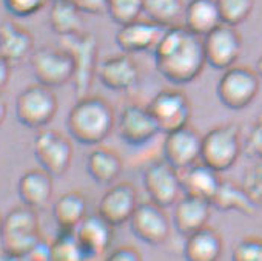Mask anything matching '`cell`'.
Listing matches in <instances>:
<instances>
[{
	"mask_svg": "<svg viewBox=\"0 0 262 261\" xmlns=\"http://www.w3.org/2000/svg\"><path fill=\"white\" fill-rule=\"evenodd\" d=\"M244 149L248 156L254 158L256 161H262V116H259L250 127Z\"/></svg>",
	"mask_w": 262,
	"mask_h": 261,
	"instance_id": "8d00e7d4",
	"label": "cell"
},
{
	"mask_svg": "<svg viewBox=\"0 0 262 261\" xmlns=\"http://www.w3.org/2000/svg\"><path fill=\"white\" fill-rule=\"evenodd\" d=\"M202 136L196 128L187 125L165 135L162 144L164 159L176 170L182 172L198 163H201Z\"/></svg>",
	"mask_w": 262,
	"mask_h": 261,
	"instance_id": "2e32d148",
	"label": "cell"
},
{
	"mask_svg": "<svg viewBox=\"0 0 262 261\" xmlns=\"http://www.w3.org/2000/svg\"><path fill=\"white\" fill-rule=\"evenodd\" d=\"M40 221L37 210L28 206H17L4 216L2 249L24 256L42 241Z\"/></svg>",
	"mask_w": 262,
	"mask_h": 261,
	"instance_id": "277c9868",
	"label": "cell"
},
{
	"mask_svg": "<svg viewBox=\"0 0 262 261\" xmlns=\"http://www.w3.org/2000/svg\"><path fill=\"white\" fill-rule=\"evenodd\" d=\"M97 79L111 91H129L141 81V70L131 54L120 53L103 59L97 67Z\"/></svg>",
	"mask_w": 262,
	"mask_h": 261,
	"instance_id": "e0dca14e",
	"label": "cell"
},
{
	"mask_svg": "<svg viewBox=\"0 0 262 261\" xmlns=\"http://www.w3.org/2000/svg\"><path fill=\"white\" fill-rule=\"evenodd\" d=\"M211 206L219 212H239L245 216H253L257 209L250 201L241 184L230 179H222L216 195L211 199Z\"/></svg>",
	"mask_w": 262,
	"mask_h": 261,
	"instance_id": "f1b7e54d",
	"label": "cell"
},
{
	"mask_svg": "<svg viewBox=\"0 0 262 261\" xmlns=\"http://www.w3.org/2000/svg\"><path fill=\"white\" fill-rule=\"evenodd\" d=\"M153 59L158 73L176 85L196 81L207 65L202 37L181 25L164 31L153 50Z\"/></svg>",
	"mask_w": 262,
	"mask_h": 261,
	"instance_id": "6da1fadb",
	"label": "cell"
},
{
	"mask_svg": "<svg viewBox=\"0 0 262 261\" xmlns=\"http://www.w3.org/2000/svg\"><path fill=\"white\" fill-rule=\"evenodd\" d=\"M7 113H8V105H7L5 99L0 96V125L4 124V121L7 117Z\"/></svg>",
	"mask_w": 262,
	"mask_h": 261,
	"instance_id": "7bdbcfd3",
	"label": "cell"
},
{
	"mask_svg": "<svg viewBox=\"0 0 262 261\" xmlns=\"http://www.w3.org/2000/svg\"><path fill=\"white\" fill-rule=\"evenodd\" d=\"M11 70H13V65L0 56V91L8 85L11 79Z\"/></svg>",
	"mask_w": 262,
	"mask_h": 261,
	"instance_id": "60d3db41",
	"label": "cell"
},
{
	"mask_svg": "<svg viewBox=\"0 0 262 261\" xmlns=\"http://www.w3.org/2000/svg\"><path fill=\"white\" fill-rule=\"evenodd\" d=\"M260 90V77L256 70L244 65H234L222 71L217 85L216 94L219 102L230 110H244L247 108L257 96Z\"/></svg>",
	"mask_w": 262,
	"mask_h": 261,
	"instance_id": "8992f818",
	"label": "cell"
},
{
	"mask_svg": "<svg viewBox=\"0 0 262 261\" xmlns=\"http://www.w3.org/2000/svg\"><path fill=\"white\" fill-rule=\"evenodd\" d=\"M139 206V195L136 187L122 181L111 184L100 196L97 204V213L108 221L113 227L129 223L131 216Z\"/></svg>",
	"mask_w": 262,
	"mask_h": 261,
	"instance_id": "9a60e30c",
	"label": "cell"
},
{
	"mask_svg": "<svg viewBox=\"0 0 262 261\" xmlns=\"http://www.w3.org/2000/svg\"><path fill=\"white\" fill-rule=\"evenodd\" d=\"M211 209L213 206L210 201L182 195L173 206V226L176 232L187 238L188 235L207 227L211 216Z\"/></svg>",
	"mask_w": 262,
	"mask_h": 261,
	"instance_id": "d6986e66",
	"label": "cell"
},
{
	"mask_svg": "<svg viewBox=\"0 0 262 261\" xmlns=\"http://www.w3.org/2000/svg\"><path fill=\"white\" fill-rule=\"evenodd\" d=\"M59 110V101L53 88L33 84L24 88L16 99L17 121L28 128L47 127Z\"/></svg>",
	"mask_w": 262,
	"mask_h": 261,
	"instance_id": "52a82bcc",
	"label": "cell"
},
{
	"mask_svg": "<svg viewBox=\"0 0 262 261\" xmlns=\"http://www.w3.org/2000/svg\"><path fill=\"white\" fill-rule=\"evenodd\" d=\"M60 47L67 50L74 62L73 88L77 97L90 94L99 67V42L93 33H80L60 39Z\"/></svg>",
	"mask_w": 262,
	"mask_h": 261,
	"instance_id": "5b68a950",
	"label": "cell"
},
{
	"mask_svg": "<svg viewBox=\"0 0 262 261\" xmlns=\"http://www.w3.org/2000/svg\"><path fill=\"white\" fill-rule=\"evenodd\" d=\"M2 230H4V216L0 215V238H2Z\"/></svg>",
	"mask_w": 262,
	"mask_h": 261,
	"instance_id": "f6af8a7d",
	"label": "cell"
},
{
	"mask_svg": "<svg viewBox=\"0 0 262 261\" xmlns=\"http://www.w3.org/2000/svg\"><path fill=\"white\" fill-rule=\"evenodd\" d=\"M231 261H262V238L245 236L239 239L233 247Z\"/></svg>",
	"mask_w": 262,
	"mask_h": 261,
	"instance_id": "e575fe53",
	"label": "cell"
},
{
	"mask_svg": "<svg viewBox=\"0 0 262 261\" xmlns=\"http://www.w3.org/2000/svg\"><path fill=\"white\" fill-rule=\"evenodd\" d=\"M185 28L199 37H205L222 25L216 0H190L184 13Z\"/></svg>",
	"mask_w": 262,
	"mask_h": 261,
	"instance_id": "484cf974",
	"label": "cell"
},
{
	"mask_svg": "<svg viewBox=\"0 0 262 261\" xmlns=\"http://www.w3.org/2000/svg\"><path fill=\"white\" fill-rule=\"evenodd\" d=\"M116 128L119 138L131 147H142L151 143L161 132L147 105L128 104L122 108Z\"/></svg>",
	"mask_w": 262,
	"mask_h": 261,
	"instance_id": "8fae6325",
	"label": "cell"
},
{
	"mask_svg": "<svg viewBox=\"0 0 262 261\" xmlns=\"http://www.w3.org/2000/svg\"><path fill=\"white\" fill-rule=\"evenodd\" d=\"M34 53L33 34L14 21L0 22V56L11 65L20 64Z\"/></svg>",
	"mask_w": 262,
	"mask_h": 261,
	"instance_id": "44dd1931",
	"label": "cell"
},
{
	"mask_svg": "<svg viewBox=\"0 0 262 261\" xmlns=\"http://www.w3.org/2000/svg\"><path fill=\"white\" fill-rule=\"evenodd\" d=\"M33 153L45 172L53 178L63 176L73 161V144L57 130H42L34 138Z\"/></svg>",
	"mask_w": 262,
	"mask_h": 261,
	"instance_id": "30bf717a",
	"label": "cell"
},
{
	"mask_svg": "<svg viewBox=\"0 0 262 261\" xmlns=\"http://www.w3.org/2000/svg\"><path fill=\"white\" fill-rule=\"evenodd\" d=\"M222 250V236L210 226L184 238L182 255L185 261H219Z\"/></svg>",
	"mask_w": 262,
	"mask_h": 261,
	"instance_id": "cb8c5ba5",
	"label": "cell"
},
{
	"mask_svg": "<svg viewBox=\"0 0 262 261\" xmlns=\"http://www.w3.org/2000/svg\"><path fill=\"white\" fill-rule=\"evenodd\" d=\"M128 224L131 233L148 246H162L168 239L171 230V223L165 209L151 201L139 203Z\"/></svg>",
	"mask_w": 262,
	"mask_h": 261,
	"instance_id": "4fadbf2b",
	"label": "cell"
},
{
	"mask_svg": "<svg viewBox=\"0 0 262 261\" xmlns=\"http://www.w3.org/2000/svg\"><path fill=\"white\" fill-rule=\"evenodd\" d=\"M0 261H20V256L2 249V250H0Z\"/></svg>",
	"mask_w": 262,
	"mask_h": 261,
	"instance_id": "b9f144b4",
	"label": "cell"
},
{
	"mask_svg": "<svg viewBox=\"0 0 262 261\" xmlns=\"http://www.w3.org/2000/svg\"><path fill=\"white\" fill-rule=\"evenodd\" d=\"M256 73H257V76L262 79V54H260L259 59L256 61Z\"/></svg>",
	"mask_w": 262,
	"mask_h": 261,
	"instance_id": "ee69618b",
	"label": "cell"
},
{
	"mask_svg": "<svg viewBox=\"0 0 262 261\" xmlns=\"http://www.w3.org/2000/svg\"><path fill=\"white\" fill-rule=\"evenodd\" d=\"M83 14L71 0H53L48 22L51 30L62 39L83 33Z\"/></svg>",
	"mask_w": 262,
	"mask_h": 261,
	"instance_id": "83f0119b",
	"label": "cell"
},
{
	"mask_svg": "<svg viewBox=\"0 0 262 261\" xmlns=\"http://www.w3.org/2000/svg\"><path fill=\"white\" fill-rule=\"evenodd\" d=\"M50 247L53 261H97L83 249L74 230H59Z\"/></svg>",
	"mask_w": 262,
	"mask_h": 261,
	"instance_id": "4dcf8cb0",
	"label": "cell"
},
{
	"mask_svg": "<svg viewBox=\"0 0 262 261\" xmlns=\"http://www.w3.org/2000/svg\"><path fill=\"white\" fill-rule=\"evenodd\" d=\"M179 173H181L182 195L201 198L210 203L222 183L221 173L208 167L202 161Z\"/></svg>",
	"mask_w": 262,
	"mask_h": 261,
	"instance_id": "7402d4cb",
	"label": "cell"
},
{
	"mask_svg": "<svg viewBox=\"0 0 262 261\" xmlns=\"http://www.w3.org/2000/svg\"><path fill=\"white\" fill-rule=\"evenodd\" d=\"M239 184L250 201L256 207H262V161H256L247 167Z\"/></svg>",
	"mask_w": 262,
	"mask_h": 261,
	"instance_id": "836d02e7",
	"label": "cell"
},
{
	"mask_svg": "<svg viewBox=\"0 0 262 261\" xmlns=\"http://www.w3.org/2000/svg\"><path fill=\"white\" fill-rule=\"evenodd\" d=\"M106 14L119 27L131 24L144 14V0H108Z\"/></svg>",
	"mask_w": 262,
	"mask_h": 261,
	"instance_id": "1f68e13d",
	"label": "cell"
},
{
	"mask_svg": "<svg viewBox=\"0 0 262 261\" xmlns=\"http://www.w3.org/2000/svg\"><path fill=\"white\" fill-rule=\"evenodd\" d=\"M103 261H144V258L133 246H119L106 253Z\"/></svg>",
	"mask_w": 262,
	"mask_h": 261,
	"instance_id": "74e56055",
	"label": "cell"
},
{
	"mask_svg": "<svg viewBox=\"0 0 262 261\" xmlns=\"http://www.w3.org/2000/svg\"><path fill=\"white\" fill-rule=\"evenodd\" d=\"M165 30L167 28L148 19H138L131 24L119 27L114 36V42L120 48V51L126 54H136L145 51L153 53Z\"/></svg>",
	"mask_w": 262,
	"mask_h": 261,
	"instance_id": "ac0fdd59",
	"label": "cell"
},
{
	"mask_svg": "<svg viewBox=\"0 0 262 261\" xmlns=\"http://www.w3.org/2000/svg\"><path fill=\"white\" fill-rule=\"evenodd\" d=\"M82 14L100 16L106 13L108 0H71Z\"/></svg>",
	"mask_w": 262,
	"mask_h": 261,
	"instance_id": "f35d334b",
	"label": "cell"
},
{
	"mask_svg": "<svg viewBox=\"0 0 262 261\" xmlns=\"http://www.w3.org/2000/svg\"><path fill=\"white\" fill-rule=\"evenodd\" d=\"M216 4L222 24L230 27L245 22L254 8V0H216Z\"/></svg>",
	"mask_w": 262,
	"mask_h": 261,
	"instance_id": "d6a6232c",
	"label": "cell"
},
{
	"mask_svg": "<svg viewBox=\"0 0 262 261\" xmlns=\"http://www.w3.org/2000/svg\"><path fill=\"white\" fill-rule=\"evenodd\" d=\"M207 65L225 71L236 65L242 53V37L236 27L219 25L210 34L202 37Z\"/></svg>",
	"mask_w": 262,
	"mask_h": 261,
	"instance_id": "5bb4252c",
	"label": "cell"
},
{
	"mask_svg": "<svg viewBox=\"0 0 262 261\" xmlns=\"http://www.w3.org/2000/svg\"><path fill=\"white\" fill-rule=\"evenodd\" d=\"M244 144L241 139V127L227 122L210 128L202 136L201 161L216 172L230 170L239 159Z\"/></svg>",
	"mask_w": 262,
	"mask_h": 261,
	"instance_id": "3957f363",
	"label": "cell"
},
{
	"mask_svg": "<svg viewBox=\"0 0 262 261\" xmlns=\"http://www.w3.org/2000/svg\"><path fill=\"white\" fill-rule=\"evenodd\" d=\"M88 176L100 186H111L120 176L123 164L120 156L108 147L93 149L85 161Z\"/></svg>",
	"mask_w": 262,
	"mask_h": 261,
	"instance_id": "d4e9b609",
	"label": "cell"
},
{
	"mask_svg": "<svg viewBox=\"0 0 262 261\" xmlns=\"http://www.w3.org/2000/svg\"><path fill=\"white\" fill-rule=\"evenodd\" d=\"M20 261H53L50 244L42 239L34 249H31L28 253L20 256Z\"/></svg>",
	"mask_w": 262,
	"mask_h": 261,
	"instance_id": "ab89813d",
	"label": "cell"
},
{
	"mask_svg": "<svg viewBox=\"0 0 262 261\" xmlns=\"http://www.w3.org/2000/svg\"><path fill=\"white\" fill-rule=\"evenodd\" d=\"M88 216V201L82 192L71 190L59 196L53 206V218L59 230H76Z\"/></svg>",
	"mask_w": 262,
	"mask_h": 261,
	"instance_id": "4316f807",
	"label": "cell"
},
{
	"mask_svg": "<svg viewBox=\"0 0 262 261\" xmlns=\"http://www.w3.org/2000/svg\"><path fill=\"white\" fill-rule=\"evenodd\" d=\"M77 239L83 249L97 261L103 259V255L111 247L114 238V227L105 221L99 213L88 215L74 230Z\"/></svg>",
	"mask_w": 262,
	"mask_h": 261,
	"instance_id": "ffe728a7",
	"label": "cell"
},
{
	"mask_svg": "<svg viewBox=\"0 0 262 261\" xmlns=\"http://www.w3.org/2000/svg\"><path fill=\"white\" fill-rule=\"evenodd\" d=\"M144 189L151 203L168 209L182 196L181 173L165 159L151 163L144 170Z\"/></svg>",
	"mask_w": 262,
	"mask_h": 261,
	"instance_id": "7c38bea8",
	"label": "cell"
},
{
	"mask_svg": "<svg viewBox=\"0 0 262 261\" xmlns=\"http://www.w3.org/2000/svg\"><path fill=\"white\" fill-rule=\"evenodd\" d=\"M147 107L153 114L159 130L165 135L190 125L193 114L191 102L181 90L164 88L153 96Z\"/></svg>",
	"mask_w": 262,
	"mask_h": 261,
	"instance_id": "ba28073f",
	"label": "cell"
},
{
	"mask_svg": "<svg viewBox=\"0 0 262 261\" xmlns=\"http://www.w3.org/2000/svg\"><path fill=\"white\" fill-rule=\"evenodd\" d=\"M184 13V0H144V14L147 19L164 28L178 25Z\"/></svg>",
	"mask_w": 262,
	"mask_h": 261,
	"instance_id": "f546056e",
	"label": "cell"
},
{
	"mask_svg": "<svg viewBox=\"0 0 262 261\" xmlns=\"http://www.w3.org/2000/svg\"><path fill=\"white\" fill-rule=\"evenodd\" d=\"M113 105L100 96L77 97L70 108L65 125L68 135L82 146L102 144L116 127Z\"/></svg>",
	"mask_w": 262,
	"mask_h": 261,
	"instance_id": "7a4b0ae2",
	"label": "cell"
},
{
	"mask_svg": "<svg viewBox=\"0 0 262 261\" xmlns=\"http://www.w3.org/2000/svg\"><path fill=\"white\" fill-rule=\"evenodd\" d=\"M47 2L48 0H4V7L11 16L25 19L37 14L45 8Z\"/></svg>",
	"mask_w": 262,
	"mask_h": 261,
	"instance_id": "d590c367",
	"label": "cell"
},
{
	"mask_svg": "<svg viewBox=\"0 0 262 261\" xmlns=\"http://www.w3.org/2000/svg\"><path fill=\"white\" fill-rule=\"evenodd\" d=\"M30 64L37 84H42L48 88H57L73 82L74 62L71 54L62 47H42L34 50L33 56L30 57Z\"/></svg>",
	"mask_w": 262,
	"mask_h": 261,
	"instance_id": "9c48e42d",
	"label": "cell"
},
{
	"mask_svg": "<svg viewBox=\"0 0 262 261\" xmlns=\"http://www.w3.org/2000/svg\"><path fill=\"white\" fill-rule=\"evenodd\" d=\"M53 176L43 169H31L25 172L17 183V193L24 206L34 210L45 207L53 196Z\"/></svg>",
	"mask_w": 262,
	"mask_h": 261,
	"instance_id": "603a6c76",
	"label": "cell"
}]
</instances>
